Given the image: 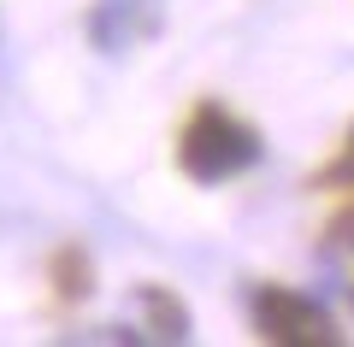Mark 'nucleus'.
Returning a JSON list of instances; mask_svg holds the SVG:
<instances>
[{
	"mask_svg": "<svg viewBox=\"0 0 354 347\" xmlns=\"http://www.w3.org/2000/svg\"><path fill=\"white\" fill-rule=\"evenodd\" d=\"M260 153H266L260 130H254L248 118H236L225 100H201V106L183 118V130H177V171L189 177V183H201V188L254 171Z\"/></svg>",
	"mask_w": 354,
	"mask_h": 347,
	"instance_id": "obj_1",
	"label": "nucleus"
},
{
	"mask_svg": "<svg viewBox=\"0 0 354 347\" xmlns=\"http://www.w3.org/2000/svg\"><path fill=\"white\" fill-rule=\"evenodd\" d=\"M248 312H254L260 341H278V347H337L342 341L337 318H330L313 295H301V288L260 283L254 300H248Z\"/></svg>",
	"mask_w": 354,
	"mask_h": 347,
	"instance_id": "obj_2",
	"label": "nucleus"
},
{
	"mask_svg": "<svg viewBox=\"0 0 354 347\" xmlns=\"http://www.w3.org/2000/svg\"><path fill=\"white\" fill-rule=\"evenodd\" d=\"M153 30V18L142 12L136 0H101L95 12H88V36L101 41L106 53H118V48H130L136 36H148Z\"/></svg>",
	"mask_w": 354,
	"mask_h": 347,
	"instance_id": "obj_3",
	"label": "nucleus"
},
{
	"mask_svg": "<svg viewBox=\"0 0 354 347\" xmlns=\"http://www.w3.org/2000/svg\"><path fill=\"white\" fill-rule=\"evenodd\" d=\"M136 306H142V318H148V335H160V341H183V335H189V306H183L171 288L142 283L136 288Z\"/></svg>",
	"mask_w": 354,
	"mask_h": 347,
	"instance_id": "obj_4",
	"label": "nucleus"
},
{
	"mask_svg": "<svg viewBox=\"0 0 354 347\" xmlns=\"http://www.w3.org/2000/svg\"><path fill=\"white\" fill-rule=\"evenodd\" d=\"M48 277H53V295L59 300H83L88 288H95V259H88L77 241H65V248L48 259Z\"/></svg>",
	"mask_w": 354,
	"mask_h": 347,
	"instance_id": "obj_5",
	"label": "nucleus"
},
{
	"mask_svg": "<svg viewBox=\"0 0 354 347\" xmlns=\"http://www.w3.org/2000/svg\"><path fill=\"white\" fill-rule=\"evenodd\" d=\"M325 259L337 265L342 288H354V200L330 218V230H325Z\"/></svg>",
	"mask_w": 354,
	"mask_h": 347,
	"instance_id": "obj_6",
	"label": "nucleus"
},
{
	"mask_svg": "<svg viewBox=\"0 0 354 347\" xmlns=\"http://www.w3.org/2000/svg\"><path fill=\"white\" fill-rule=\"evenodd\" d=\"M319 188H354V130L342 136V148H337V159L319 171Z\"/></svg>",
	"mask_w": 354,
	"mask_h": 347,
	"instance_id": "obj_7",
	"label": "nucleus"
}]
</instances>
